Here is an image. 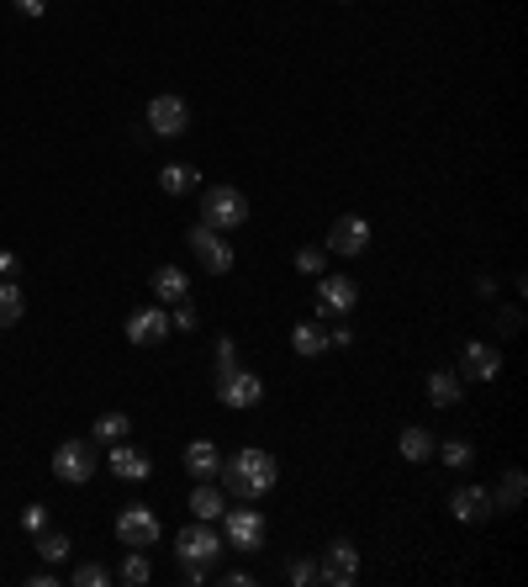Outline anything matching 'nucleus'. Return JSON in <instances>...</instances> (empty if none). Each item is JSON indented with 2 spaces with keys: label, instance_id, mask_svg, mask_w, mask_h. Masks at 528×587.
<instances>
[{
  "label": "nucleus",
  "instance_id": "f257e3e1",
  "mask_svg": "<svg viewBox=\"0 0 528 587\" xmlns=\"http://www.w3.org/2000/svg\"><path fill=\"white\" fill-rule=\"evenodd\" d=\"M217 476H222V487H228L238 503H254V498H264V492L280 482V466H275L270 450H238L233 461H222Z\"/></svg>",
  "mask_w": 528,
  "mask_h": 587
},
{
  "label": "nucleus",
  "instance_id": "f03ea898",
  "mask_svg": "<svg viewBox=\"0 0 528 587\" xmlns=\"http://www.w3.org/2000/svg\"><path fill=\"white\" fill-rule=\"evenodd\" d=\"M201 223L217 228V233L243 228V223H249V201H243L238 186H212V191L201 196Z\"/></svg>",
  "mask_w": 528,
  "mask_h": 587
},
{
  "label": "nucleus",
  "instance_id": "7ed1b4c3",
  "mask_svg": "<svg viewBox=\"0 0 528 587\" xmlns=\"http://www.w3.org/2000/svg\"><path fill=\"white\" fill-rule=\"evenodd\" d=\"M159 535H164V524H159V513L148 508V503H127V508L117 513V540H122V545L148 550V545H159Z\"/></svg>",
  "mask_w": 528,
  "mask_h": 587
},
{
  "label": "nucleus",
  "instance_id": "20e7f679",
  "mask_svg": "<svg viewBox=\"0 0 528 587\" xmlns=\"http://www.w3.org/2000/svg\"><path fill=\"white\" fill-rule=\"evenodd\" d=\"M185 238H191V254L201 260V270H206V275H228V270H233V244H228V238H222L217 228L196 223Z\"/></svg>",
  "mask_w": 528,
  "mask_h": 587
},
{
  "label": "nucleus",
  "instance_id": "39448f33",
  "mask_svg": "<svg viewBox=\"0 0 528 587\" xmlns=\"http://www.w3.org/2000/svg\"><path fill=\"white\" fill-rule=\"evenodd\" d=\"M354 577H360V550H354V540H333L323 550V561H317V582L354 587Z\"/></svg>",
  "mask_w": 528,
  "mask_h": 587
},
{
  "label": "nucleus",
  "instance_id": "423d86ee",
  "mask_svg": "<svg viewBox=\"0 0 528 587\" xmlns=\"http://www.w3.org/2000/svg\"><path fill=\"white\" fill-rule=\"evenodd\" d=\"M53 476H59V482H74V487L96 476V455H90L85 439H64V445L53 450Z\"/></svg>",
  "mask_w": 528,
  "mask_h": 587
},
{
  "label": "nucleus",
  "instance_id": "0eeeda50",
  "mask_svg": "<svg viewBox=\"0 0 528 587\" xmlns=\"http://www.w3.org/2000/svg\"><path fill=\"white\" fill-rule=\"evenodd\" d=\"M354 302H360V286H354L349 281V275H328L323 270V281H317V313H338V318H344V313H354Z\"/></svg>",
  "mask_w": 528,
  "mask_h": 587
},
{
  "label": "nucleus",
  "instance_id": "6e6552de",
  "mask_svg": "<svg viewBox=\"0 0 528 587\" xmlns=\"http://www.w3.org/2000/svg\"><path fill=\"white\" fill-rule=\"evenodd\" d=\"M148 127H154L159 138H180L185 127H191V106L180 96H154L148 101Z\"/></svg>",
  "mask_w": 528,
  "mask_h": 587
},
{
  "label": "nucleus",
  "instance_id": "1a4fd4ad",
  "mask_svg": "<svg viewBox=\"0 0 528 587\" xmlns=\"http://www.w3.org/2000/svg\"><path fill=\"white\" fill-rule=\"evenodd\" d=\"M175 545H180V561H196V566H212V561L222 556V540H217L201 519H196V524H185L180 535H175Z\"/></svg>",
  "mask_w": 528,
  "mask_h": 587
},
{
  "label": "nucleus",
  "instance_id": "9d476101",
  "mask_svg": "<svg viewBox=\"0 0 528 587\" xmlns=\"http://www.w3.org/2000/svg\"><path fill=\"white\" fill-rule=\"evenodd\" d=\"M217 397L228 402V408H259V397H264V381L254 371H228V376H217Z\"/></svg>",
  "mask_w": 528,
  "mask_h": 587
},
{
  "label": "nucleus",
  "instance_id": "9b49d317",
  "mask_svg": "<svg viewBox=\"0 0 528 587\" xmlns=\"http://www.w3.org/2000/svg\"><path fill=\"white\" fill-rule=\"evenodd\" d=\"M222 524H228V545L259 550V540H264V513L259 508H222Z\"/></svg>",
  "mask_w": 528,
  "mask_h": 587
},
{
  "label": "nucleus",
  "instance_id": "f8f14e48",
  "mask_svg": "<svg viewBox=\"0 0 528 587\" xmlns=\"http://www.w3.org/2000/svg\"><path fill=\"white\" fill-rule=\"evenodd\" d=\"M328 249L344 254V260H360V254L370 249V223L365 217H338L333 233H328Z\"/></svg>",
  "mask_w": 528,
  "mask_h": 587
},
{
  "label": "nucleus",
  "instance_id": "ddd939ff",
  "mask_svg": "<svg viewBox=\"0 0 528 587\" xmlns=\"http://www.w3.org/2000/svg\"><path fill=\"white\" fill-rule=\"evenodd\" d=\"M460 365H465V376H470V381H497V371H502V350H497V344L470 339V344H465V355H460Z\"/></svg>",
  "mask_w": 528,
  "mask_h": 587
},
{
  "label": "nucleus",
  "instance_id": "4468645a",
  "mask_svg": "<svg viewBox=\"0 0 528 587\" xmlns=\"http://www.w3.org/2000/svg\"><path fill=\"white\" fill-rule=\"evenodd\" d=\"M127 339H132V344H159V339H169L164 307H159V302H154V307H138V313L127 318Z\"/></svg>",
  "mask_w": 528,
  "mask_h": 587
},
{
  "label": "nucleus",
  "instance_id": "2eb2a0df",
  "mask_svg": "<svg viewBox=\"0 0 528 587\" xmlns=\"http://www.w3.org/2000/svg\"><path fill=\"white\" fill-rule=\"evenodd\" d=\"M449 513H455L460 524H481V519H492V492L486 487H460L455 498H449Z\"/></svg>",
  "mask_w": 528,
  "mask_h": 587
},
{
  "label": "nucleus",
  "instance_id": "dca6fc26",
  "mask_svg": "<svg viewBox=\"0 0 528 587\" xmlns=\"http://www.w3.org/2000/svg\"><path fill=\"white\" fill-rule=\"evenodd\" d=\"M154 297H159V307L185 302V297H191V275H185L180 265H159L154 270Z\"/></svg>",
  "mask_w": 528,
  "mask_h": 587
},
{
  "label": "nucleus",
  "instance_id": "f3484780",
  "mask_svg": "<svg viewBox=\"0 0 528 587\" xmlns=\"http://www.w3.org/2000/svg\"><path fill=\"white\" fill-rule=\"evenodd\" d=\"M111 476H122V482H148V471H154V461H148L143 450H132V445H111Z\"/></svg>",
  "mask_w": 528,
  "mask_h": 587
},
{
  "label": "nucleus",
  "instance_id": "a211bd4d",
  "mask_svg": "<svg viewBox=\"0 0 528 587\" xmlns=\"http://www.w3.org/2000/svg\"><path fill=\"white\" fill-rule=\"evenodd\" d=\"M185 471H191L196 482H212L222 471V455H217L212 439H191V445H185Z\"/></svg>",
  "mask_w": 528,
  "mask_h": 587
},
{
  "label": "nucleus",
  "instance_id": "6ab92c4d",
  "mask_svg": "<svg viewBox=\"0 0 528 587\" xmlns=\"http://www.w3.org/2000/svg\"><path fill=\"white\" fill-rule=\"evenodd\" d=\"M222 508H228V498L212 487V482H196V492H191V513L201 524H212V519H222Z\"/></svg>",
  "mask_w": 528,
  "mask_h": 587
},
{
  "label": "nucleus",
  "instance_id": "aec40b11",
  "mask_svg": "<svg viewBox=\"0 0 528 587\" xmlns=\"http://www.w3.org/2000/svg\"><path fill=\"white\" fill-rule=\"evenodd\" d=\"M196 170H191V164H164V170H159V191L164 196H191L196 191Z\"/></svg>",
  "mask_w": 528,
  "mask_h": 587
},
{
  "label": "nucleus",
  "instance_id": "412c9836",
  "mask_svg": "<svg viewBox=\"0 0 528 587\" xmlns=\"http://www.w3.org/2000/svg\"><path fill=\"white\" fill-rule=\"evenodd\" d=\"M396 450H402L407 461L418 466V461H428V455H433V434H428V429H418V424H407V429H402V439H396Z\"/></svg>",
  "mask_w": 528,
  "mask_h": 587
},
{
  "label": "nucleus",
  "instance_id": "4be33fe9",
  "mask_svg": "<svg viewBox=\"0 0 528 587\" xmlns=\"http://www.w3.org/2000/svg\"><path fill=\"white\" fill-rule=\"evenodd\" d=\"M291 350H296V355H323V350H328L323 323H296V328H291Z\"/></svg>",
  "mask_w": 528,
  "mask_h": 587
},
{
  "label": "nucleus",
  "instance_id": "5701e85b",
  "mask_svg": "<svg viewBox=\"0 0 528 587\" xmlns=\"http://www.w3.org/2000/svg\"><path fill=\"white\" fill-rule=\"evenodd\" d=\"M27 313V297H22V286L16 281H0V328H16Z\"/></svg>",
  "mask_w": 528,
  "mask_h": 587
},
{
  "label": "nucleus",
  "instance_id": "b1692460",
  "mask_svg": "<svg viewBox=\"0 0 528 587\" xmlns=\"http://www.w3.org/2000/svg\"><path fill=\"white\" fill-rule=\"evenodd\" d=\"M127 413H101L96 418V424H90V439H101V445H122V439H127Z\"/></svg>",
  "mask_w": 528,
  "mask_h": 587
},
{
  "label": "nucleus",
  "instance_id": "393cba45",
  "mask_svg": "<svg viewBox=\"0 0 528 587\" xmlns=\"http://www.w3.org/2000/svg\"><path fill=\"white\" fill-rule=\"evenodd\" d=\"M428 402H433V408H455V402H460V381L449 371H433L428 376Z\"/></svg>",
  "mask_w": 528,
  "mask_h": 587
},
{
  "label": "nucleus",
  "instance_id": "a878e982",
  "mask_svg": "<svg viewBox=\"0 0 528 587\" xmlns=\"http://www.w3.org/2000/svg\"><path fill=\"white\" fill-rule=\"evenodd\" d=\"M523 492H528V476H523V471H507V476H502V487L492 492V508H518V503H523Z\"/></svg>",
  "mask_w": 528,
  "mask_h": 587
},
{
  "label": "nucleus",
  "instance_id": "bb28decb",
  "mask_svg": "<svg viewBox=\"0 0 528 587\" xmlns=\"http://www.w3.org/2000/svg\"><path fill=\"white\" fill-rule=\"evenodd\" d=\"M127 587H143L148 577H154V566H148V556H143V550H132L127 545V561H122V572H117Z\"/></svg>",
  "mask_w": 528,
  "mask_h": 587
},
{
  "label": "nucleus",
  "instance_id": "cd10ccee",
  "mask_svg": "<svg viewBox=\"0 0 528 587\" xmlns=\"http://www.w3.org/2000/svg\"><path fill=\"white\" fill-rule=\"evenodd\" d=\"M69 535H53V529H43V535H37V556H43L48 566H59V561H69Z\"/></svg>",
  "mask_w": 528,
  "mask_h": 587
},
{
  "label": "nucleus",
  "instance_id": "c85d7f7f",
  "mask_svg": "<svg viewBox=\"0 0 528 587\" xmlns=\"http://www.w3.org/2000/svg\"><path fill=\"white\" fill-rule=\"evenodd\" d=\"M69 582H74V587H106V582H117V572H111V566H101V561H80Z\"/></svg>",
  "mask_w": 528,
  "mask_h": 587
},
{
  "label": "nucleus",
  "instance_id": "c756f323",
  "mask_svg": "<svg viewBox=\"0 0 528 587\" xmlns=\"http://www.w3.org/2000/svg\"><path fill=\"white\" fill-rule=\"evenodd\" d=\"M439 455H444V466H455V471H465L470 461H476V450H470L465 439H449V445H439Z\"/></svg>",
  "mask_w": 528,
  "mask_h": 587
},
{
  "label": "nucleus",
  "instance_id": "7c9ffc66",
  "mask_svg": "<svg viewBox=\"0 0 528 587\" xmlns=\"http://www.w3.org/2000/svg\"><path fill=\"white\" fill-rule=\"evenodd\" d=\"M296 270H307V275H323L328 270V254L317 249V244H307V249H296Z\"/></svg>",
  "mask_w": 528,
  "mask_h": 587
},
{
  "label": "nucleus",
  "instance_id": "2f4dec72",
  "mask_svg": "<svg viewBox=\"0 0 528 587\" xmlns=\"http://www.w3.org/2000/svg\"><path fill=\"white\" fill-rule=\"evenodd\" d=\"M228 371H238V344L222 334V339H217V376H228Z\"/></svg>",
  "mask_w": 528,
  "mask_h": 587
},
{
  "label": "nucleus",
  "instance_id": "473e14b6",
  "mask_svg": "<svg viewBox=\"0 0 528 587\" xmlns=\"http://www.w3.org/2000/svg\"><path fill=\"white\" fill-rule=\"evenodd\" d=\"M22 529H27V535H43V529H48V508H43V503L22 508Z\"/></svg>",
  "mask_w": 528,
  "mask_h": 587
},
{
  "label": "nucleus",
  "instance_id": "72a5a7b5",
  "mask_svg": "<svg viewBox=\"0 0 528 587\" xmlns=\"http://www.w3.org/2000/svg\"><path fill=\"white\" fill-rule=\"evenodd\" d=\"M291 582H296V587H307V582H317V561H312V556H301V561H291Z\"/></svg>",
  "mask_w": 528,
  "mask_h": 587
},
{
  "label": "nucleus",
  "instance_id": "f704fd0d",
  "mask_svg": "<svg viewBox=\"0 0 528 587\" xmlns=\"http://www.w3.org/2000/svg\"><path fill=\"white\" fill-rule=\"evenodd\" d=\"M175 328H196V307H191V297L175 302Z\"/></svg>",
  "mask_w": 528,
  "mask_h": 587
},
{
  "label": "nucleus",
  "instance_id": "c9c22d12",
  "mask_svg": "<svg viewBox=\"0 0 528 587\" xmlns=\"http://www.w3.org/2000/svg\"><path fill=\"white\" fill-rule=\"evenodd\" d=\"M11 6L22 11V16H43V11H48V0H11Z\"/></svg>",
  "mask_w": 528,
  "mask_h": 587
},
{
  "label": "nucleus",
  "instance_id": "e433bc0d",
  "mask_svg": "<svg viewBox=\"0 0 528 587\" xmlns=\"http://www.w3.org/2000/svg\"><path fill=\"white\" fill-rule=\"evenodd\" d=\"M222 582H228V587H254V577H249V572H228Z\"/></svg>",
  "mask_w": 528,
  "mask_h": 587
}]
</instances>
